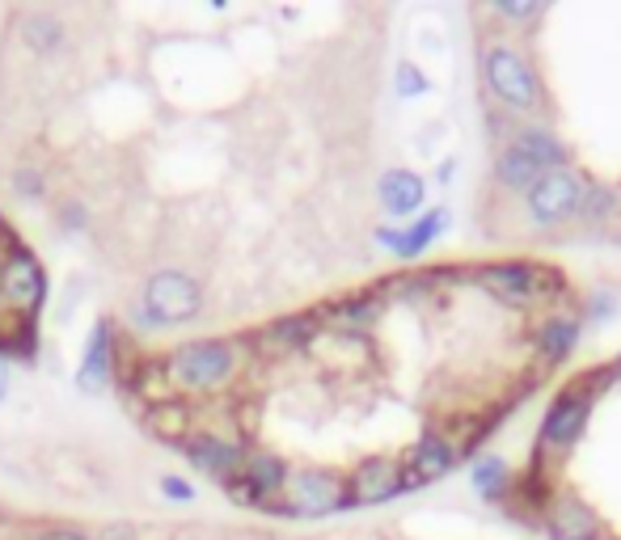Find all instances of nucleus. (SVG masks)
<instances>
[{"label":"nucleus","instance_id":"obj_26","mask_svg":"<svg viewBox=\"0 0 621 540\" xmlns=\"http://www.w3.org/2000/svg\"><path fill=\"white\" fill-rule=\"evenodd\" d=\"M609 215H618V190L592 187V182H588V190H583V208H579V220H583V224H604Z\"/></svg>","mask_w":621,"mask_h":540},{"label":"nucleus","instance_id":"obj_8","mask_svg":"<svg viewBox=\"0 0 621 540\" xmlns=\"http://www.w3.org/2000/svg\"><path fill=\"white\" fill-rule=\"evenodd\" d=\"M583 190H588V178H583L575 165L541 173V178L525 190L528 220H533L537 229H558V224H567V220H579Z\"/></svg>","mask_w":621,"mask_h":540},{"label":"nucleus","instance_id":"obj_38","mask_svg":"<svg viewBox=\"0 0 621 540\" xmlns=\"http://www.w3.org/2000/svg\"><path fill=\"white\" fill-rule=\"evenodd\" d=\"M241 540H250V537H241Z\"/></svg>","mask_w":621,"mask_h":540},{"label":"nucleus","instance_id":"obj_17","mask_svg":"<svg viewBox=\"0 0 621 540\" xmlns=\"http://www.w3.org/2000/svg\"><path fill=\"white\" fill-rule=\"evenodd\" d=\"M317 333H322V313H287L263 329V342L271 351H313Z\"/></svg>","mask_w":621,"mask_h":540},{"label":"nucleus","instance_id":"obj_10","mask_svg":"<svg viewBox=\"0 0 621 540\" xmlns=\"http://www.w3.org/2000/svg\"><path fill=\"white\" fill-rule=\"evenodd\" d=\"M178 447H182V456L191 460L194 469L215 477L220 486H229L233 477H241L245 456H250V447L245 444H238V440H220V435H212V431H191Z\"/></svg>","mask_w":621,"mask_h":540},{"label":"nucleus","instance_id":"obj_29","mask_svg":"<svg viewBox=\"0 0 621 540\" xmlns=\"http://www.w3.org/2000/svg\"><path fill=\"white\" fill-rule=\"evenodd\" d=\"M161 494H166V498H173V502H191L194 486L187 481V477H178V473H166V477H161Z\"/></svg>","mask_w":621,"mask_h":540},{"label":"nucleus","instance_id":"obj_1","mask_svg":"<svg viewBox=\"0 0 621 540\" xmlns=\"http://www.w3.org/2000/svg\"><path fill=\"white\" fill-rule=\"evenodd\" d=\"M241 363H245V347L238 338H191V342H178L161 359L169 389L187 393V398L224 393L238 380Z\"/></svg>","mask_w":621,"mask_h":540},{"label":"nucleus","instance_id":"obj_14","mask_svg":"<svg viewBox=\"0 0 621 540\" xmlns=\"http://www.w3.org/2000/svg\"><path fill=\"white\" fill-rule=\"evenodd\" d=\"M449 229V212L444 208H435V212H423L410 229H377V241H381L385 250L393 254V258H419L423 250H428L435 236Z\"/></svg>","mask_w":621,"mask_h":540},{"label":"nucleus","instance_id":"obj_4","mask_svg":"<svg viewBox=\"0 0 621 540\" xmlns=\"http://www.w3.org/2000/svg\"><path fill=\"white\" fill-rule=\"evenodd\" d=\"M478 287L491 292L503 308H537V305H550L562 296V275L554 266H541V262H491L482 266Z\"/></svg>","mask_w":621,"mask_h":540},{"label":"nucleus","instance_id":"obj_37","mask_svg":"<svg viewBox=\"0 0 621 540\" xmlns=\"http://www.w3.org/2000/svg\"><path fill=\"white\" fill-rule=\"evenodd\" d=\"M0 313H4V305H0Z\"/></svg>","mask_w":621,"mask_h":540},{"label":"nucleus","instance_id":"obj_28","mask_svg":"<svg viewBox=\"0 0 621 540\" xmlns=\"http://www.w3.org/2000/svg\"><path fill=\"white\" fill-rule=\"evenodd\" d=\"M393 85H398V97H423L428 94V76H423L419 64H410V60L398 64V72H393Z\"/></svg>","mask_w":621,"mask_h":540},{"label":"nucleus","instance_id":"obj_33","mask_svg":"<svg viewBox=\"0 0 621 540\" xmlns=\"http://www.w3.org/2000/svg\"><path fill=\"white\" fill-rule=\"evenodd\" d=\"M64 224H85V212H81V203H64Z\"/></svg>","mask_w":621,"mask_h":540},{"label":"nucleus","instance_id":"obj_13","mask_svg":"<svg viewBox=\"0 0 621 540\" xmlns=\"http://www.w3.org/2000/svg\"><path fill=\"white\" fill-rule=\"evenodd\" d=\"M541 511H546V532H550V540H597L600 537L597 511H592L583 498H575V494H558Z\"/></svg>","mask_w":621,"mask_h":540},{"label":"nucleus","instance_id":"obj_22","mask_svg":"<svg viewBox=\"0 0 621 540\" xmlns=\"http://www.w3.org/2000/svg\"><path fill=\"white\" fill-rule=\"evenodd\" d=\"M287 477H292V469H287L284 456H275V452H250L245 469H241V481H250L263 498H280Z\"/></svg>","mask_w":621,"mask_h":540},{"label":"nucleus","instance_id":"obj_23","mask_svg":"<svg viewBox=\"0 0 621 540\" xmlns=\"http://www.w3.org/2000/svg\"><path fill=\"white\" fill-rule=\"evenodd\" d=\"M541 173H546V169L533 161L525 148H516L512 140L503 144L499 157H495V182L507 190H528Z\"/></svg>","mask_w":621,"mask_h":540},{"label":"nucleus","instance_id":"obj_3","mask_svg":"<svg viewBox=\"0 0 621 540\" xmlns=\"http://www.w3.org/2000/svg\"><path fill=\"white\" fill-rule=\"evenodd\" d=\"M482 81L507 115H537L541 110V81L520 47L491 43L482 51Z\"/></svg>","mask_w":621,"mask_h":540},{"label":"nucleus","instance_id":"obj_31","mask_svg":"<svg viewBox=\"0 0 621 540\" xmlns=\"http://www.w3.org/2000/svg\"><path fill=\"white\" fill-rule=\"evenodd\" d=\"M94 540H136V523H127V519H110V523H102V528H97Z\"/></svg>","mask_w":621,"mask_h":540},{"label":"nucleus","instance_id":"obj_20","mask_svg":"<svg viewBox=\"0 0 621 540\" xmlns=\"http://www.w3.org/2000/svg\"><path fill=\"white\" fill-rule=\"evenodd\" d=\"M144 426L157 435V440H169V444L178 447L187 435H191V405L182 398H166V401H152V405H144Z\"/></svg>","mask_w":621,"mask_h":540},{"label":"nucleus","instance_id":"obj_15","mask_svg":"<svg viewBox=\"0 0 621 540\" xmlns=\"http://www.w3.org/2000/svg\"><path fill=\"white\" fill-rule=\"evenodd\" d=\"M579 329H583V321H579L575 313H550V317L537 326V333H533V347H537L541 368H558V363L575 351Z\"/></svg>","mask_w":621,"mask_h":540},{"label":"nucleus","instance_id":"obj_27","mask_svg":"<svg viewBox=\"0 0 621 540\" xmlns=\"http://www.w3.org/2000/svg\"><path fill=\"white\" fill-rule=\"evenodd\" d=\"M491 9H495V13H499L503 22L525 25V22H537V18H541V9H546V4H541V0H495V4H491Z\"/></svg>","mask_w":621,"mask_h":540},{"label":"nucleus","instance_id":"obj_7","mask_svg":"<svg viewBox=\"0 0 621 540\" xmlns=\"http://www.w3.org/2000/svg\"><path fill=\"white\" fill-rule=\"evenodd\" d=\"M600 389H604V377H588L554 393L550 410L541 419V435H537L541 452H571L579 444L583 426L592 419V405H597Z\"/></svg>","mask_w":621,"mask_h":540},{"label":"nucleus","instance_id":"obj_16","mask_svg":"<svg viewBox=\"0 0 621 540\" xmlns=\"http://www.w3.org/2000/svg\"><path fill=\"white\" fill-rule=\"evenodd\" d=\"M377 199H381V208L389 215H414L428 199V187H423V178L414 169H389L377 182Z\"/></svg>","mask_w":621,"mask_h":540},{"label":"nucleus","instance_id":"obj_36","mask_svg":"<svg viewBox=\"0 0 621 540\" xmlns=\"http://www.w3.org/2000/svg\"><path fill=\"white\" fill-rule=\"evenodd\" d=\"M609 372H613V377H621V354L613 359V368H609Z\"/></svg>","mask_w":621,"mask_h":540},{"label":"nucleus","instance_id":"obj_24","mask_svg":"<svg viewBox=\"0 0 621 540\" xmlns=\"http://www.w3.org/2000/svg\"><path fill=\"white\" fill-rule=\"evenodd\" d=\"M470 481H474V490L486 498V502H503L507 490H512V465L495 456V452H482L478 460H474V469H470Z\"/></svg>","mask_w":621,"mask_h":540},{"label":"nucleus","instance_id":"obj_5","mask_svg":"<svg viewBox=\"0 0 621 540\" xmlns=\"http://www.w3.org/2000/svg\"><path fill=\"white\" fill-rule=\"evenodd\" d=\"M335 511H351V502H347V477L330 469L292 473L284 494L266 502V516L322 519V516H335Z\"/></svg>","mask_w":621,"mask_h":540},{"label":"nucleus","instance_id":"obj_32","mask_svg":"<svg viewBox=\"0 0 621 540\" xmlns=\"http://www.w3.org/2000/svg\"><path fill=\"white\" fill-rule=\"evenodd\" d=\"M34 540H94L90 532H81V528H43Z\"/></svg>","mask_w":621,"mask_h":540},{"label":"nucleus","instance_id":"obj_9","mask_svg":"<svg viewBox=\"0 0 621 540\" xmlns=\"http://www.w3.org/2000/svg\"><path fill=\"white\" fill-rule=\"evenodd\" d=\"M456 460H461V452H456L453 435L444 426H423L419 444L410 447L407 465H402V490H423L431 481L449 477Z\"/></svg>","mask_w":621,"mask_h":540},{"label":"nucleus","instance_id":"obj_12","mask_svg":"<svg viewBox=\"0 0 621 540\" xmlns=\"http://www.w3.org/2000/svg\"><path fill=\"white\" fill-rule=\"evenodd\" d=\"M115 380V326L102 317L85 342V354H81V368H76V384L85 393H106Z\"/></svg>","mask_w":621,"mask_h":540},{"label":"nucleus","instance_id":"obj_18","mask_svg":"<svg viewBox=\"0 0 621 540\" xmlns=\"http://www.w3.org/2000/svg\"><path fill=\"white\" fill-rule=\"evenodd\" d=\"M381 313H385V300L377 296V287H372V292H356V296H343L335 305H326L322 321L347 329V333H364V329H372L381 321Z\"/></svg>","mask_w":621,"mask_h":540},{"label":"nucleus","instance_id":"obj_30","mask_svg":"<svg viewBox=\"0 0 621 540\" xmlns=\"http://www.w3.org/2000/svg\"><path fill=\"white\" fill-rule=\"evenodd\" d=\"M13 187L22 190L25 199H43L48 182H43V173H34V169H18V173H13Z\"/></svg>","mask_w":621,"mask_h":540},{"label":"nucleus","instance_id":"obj_19","mask_svg":"<svg viewBox=\"0 0 621 540\" xmlns=\"http://www.w3.org/2000/svg\"><path fill=\"white\" fill-rule=\"evenodd\" d=\"M18 34H22V43L34 51V55H60V51L69 47V25H64L60 13H51V9L22 13Z\"/></svg>","mask_w":621,"mask_h":540},{"label":"nucleus","instance_id":"obj_2","mask_svg":"<svg viewBox=\"0 0 621 540\" xmlns=\"http://www.w3.org/2000/svg\"><path fill=\"white\" fill-rule=\"evenodd\" d=\"M131 317L148 329L191 326V321L203 317V287L187 271H152L144 279L140 296H136V313Z\"/></svg>","mask_w":621,"mask_h":540},{"label":"nucleus","instance_id":"obj_11","mask_svg":"<svg viewBox=\"0 0 621 540\" xmlns=\"http://www.w3.org/2000/svg\"><path fill=\"white\" fill-rule=\"evenodd\" d=\"M393 494H402V465L389 460V456H372L347 477V502L351 507H377V502H389Z\"/></svg>","mask_w":621,"mask_h":540},{"label":"nucleus","instance_id":"obj_35","mask_svg":"<svg viewBox=\"0 0 621 540\" xmlns=\"http://www.w3.org/2000/svg\"><path fill=\"white\" fill-rule=\"evenodd\" d=\"M9 398V363L0 359V401Z\"/></svg>","mask_w":621,"mask_h":540},{"label":"nucleus","instance_id":"obj_25","mask_svg":"<svg viewBox=\"0 0 621 540\" xmlns=\"http://www.w3.org/2000/svg\"><path fill=\"white\" fill-rule=\"evenodd\" d=\"M444 279V271H423V275H398V279H389L377 287V296H381L385 305H398V300H428L431 292L440 287Z\"/></svg>","mask_w":621,"mask_h":540},{"label":"nucleus","instance_id":"obj_6","mask_svg":"<svg viewBox=\"0 0 621 540\" xmlns=\"http://www.w3.org/2000/svg\"><path fill=\"white\" fill-rule=\"evenodd\" d=\"M0 305L13 321H34L48 305V271L22 241L0 254Z\"/></svg>","mask_w":621,"mask_h":540},{"label":"nucleus","instance_id":"obj_21","mask_svg":"<svg viewBox=\"0 0 621 540\" xmlns=\"http://www.w3.org/2000/svg\"><path fill=\"white\" fill-rule=\"evenodd\" d=\"M507 140L516 144V148H525L533 161L541 165L546 173L550 169H567L571 165V152H567V144L558 140L554 131H546V127H516Z\"/></svg>","mask_w":621,"mask_h":540},{"label":"nucleus","instance_id":"obj_34","mask_svg":"<svg viewBox=\"0 0 621 540\" xmlns=\"http://www.w3.org/2000/svg\"><path fill=\"white\" fill-rule=\"evenodd\" d=\"M13 241H18V236H13V229H9V220L0 215V254H4V250H9Z\"/></svg>","mask_w":621,"mask_h":540}]
</instances>
